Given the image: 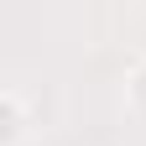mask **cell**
Segmentation results:
<instances>
[{"label": "cell", "mask_w": 146, "mask_h": 146, "mask_svg": "<svg viewBox=\"0 0 146 146\" xmlns=\"http://www.w3.org/2000/svg\"><path fill=\"white\" fill-rule=\"evenodd\" d=\"M0 110H5V131H0V146H21L31 136V115H26V99L16 94V89H5L0 94Z\"/></svg>", "instance_id": "6da1fadb"}, {"label": "cell", "mask_w": 146, "mask_h": 146, "mask_svg": "<svg viewBox=\"0 0 146 146\" xmlns=\"http://www.w3.org/2000/svg\"><path fill=\"white\" fill-rule=\"evenodd\" d=\"M125 110H131V115L146 125V58L125 73Z\"/></svg>", "instance_id": "7a4b0ae2"}]
</instances>
